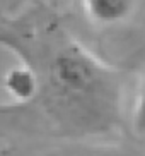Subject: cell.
Listing matches in <instances>:
<instances>
[{"mask_svg": "<svg viewBox=\"0 0 145 156\" xmlns=\"http://www.w3.org/2000/svg\"><path fill=\"white\" fill-rule=\"evenodd\" d=\"M133 124H135V130L138 134L145 136V84L142 87L138 100H137L135 113H133Z\"/></svg>", "mask_w": 145, "mask_h": 156, "instance_id": "obj_4", "label": "cell"}, {"mask_svg": "<svg viewBox=\"0 0 145 156\" xmlns=\"http://www.w3.org/2000/svg\"><path fill=\"white\" fill-rule=\"evenodd\" d=\"M29 12L0 26V43L17 53L38 76V93L22 108L39 105L63 130H101L111 119L116 83L104 65L73 41L53 34Z\"/></svg>", "mask_w": 145, "mask_h": 156, "instance_id": "obj_1", "label": "cell"}, {"mask_svg": "<svg viewBox=\"0 0 145 156\" xmlns=\"http://www.w3.org/2000/svg\"><path fill=\"white\" fill-rule=\"evenodd\" d=\"M4 89L12 98V105H27L38 93V76L29 64L21 62L7 70Z\"/></svg>", "mask_w": 145, "mask_h": 156, "instance_id": "obj_2", "label": "cell"}, {"mask_svg": "<svg viewBox=\"0 0 145 156\" xmlns=\"http://www.w3.org/2000/svg\"><path fill=\"white\" fill-rule=\"evenodd\" d=\"M50 156H94V154H86V153H55V154H50Z\"/></svg>", "mask_w": 145, "mask_h": 156, "instance_id": "obj_5", "label": "cell"}, {"mask_svg": "<svg viewBox=\"0 0 145 156\" xmlns=\"http://www.w3.org/2000/svg\"><path fill=\"white\" fill-rule=\"evenodd\" d=\"M92 21L99 24H118L132 14L135 0H82Z\"/></svg>", "mask_w": 145, "mask_h": 156, "instance_id": "obj_3", "label": "cell"}]
</instances>
